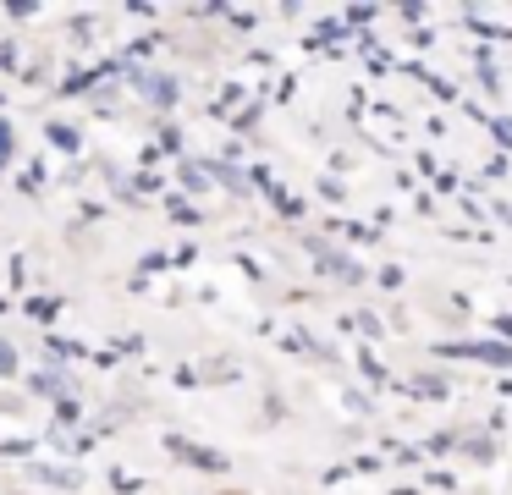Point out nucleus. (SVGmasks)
Wrapping results in <instances>:
<instances>
[{
	"instance_id": "nucleus-1",
	"label": "nucleus",
	"mask_w": 512,
	"mask_h": 495,
	"mask_svg": "<svg viewBox=\"0 0 512 495\" xmlns=\"http://www.w3.org/2000/svg\"><path fill=\"white\" fill-rule=\"evenodd\" d=\"M6 369H17V358H12V352H0V374H6Z\"/></svg>"
}]
</instances>
